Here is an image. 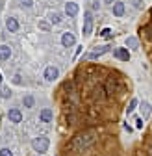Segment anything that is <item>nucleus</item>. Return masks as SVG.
Instances as JSON below:
<instances>
[{
	"label": "nucleus",
	"instance_id": "bb28decb",
	"mask_svg": "<svg viewBox=\"0 0 152 156\" xmlns=\"http://www.w3.org/2000/svg\"><path fill=\"white\" fill-rule=\"evenodd\" d=\"M136 125H137V128H143V119H136Z\"/></svg>",
	"mask_w": 152,
	"mask_h": 156
},
{
	"label": "nucleus",
	"instance_id": "1a4fd4ad",
	"mask_svg": "<svg viewBox=\"0 0 152 156\" xmlns=\"http://www.w3.org/2000/svg\"><path fill=\"white\" fill-rule=\"evenodd\" d=\"M115 58L117 60H121V62H128L130 60V52H128V48H115Z\"/></svg>",
	"mask_w": 152,
	"mask_h": 156
},
{
	"label": "nucleus",
	"instance_id": "dca6fc26",
	"mask_svg": "<svg viewBox=\"0 0 152 156\" xmlns=\"http://www.w3.org/2000/svg\"><path fill=\"white\" fill-rule=\"evenodd\" d=\"M22 102H24L26 108H33V102H35V101H33V97H32V95H26L24 99H22Z\"/></svg>",
	"mask_w": 152,
	"mask_h": 156
},
{
	"label": "nucleus",
	"instance_id": "a878e982",
	"mask_svg": "<svg viewBox=\"0 0 152 156\" xmlns=\"http://www.w3.org/2000/svg\"><path fill=\"white\" fill-rule=\"evenodd\" d=\"M39 26H41L43 30H48V28H50V24H48V23H39Z\"/></svg>",
	"mask_w": 152,
	"mask_h": 156
},
{
	"label": "nucleus",
	"instance_id": "ddd939ff",
	"mask_svg": "<svg viewBox=\"0 0 152 156\" xmlns=\"http://www.w3.org/2000/svg\"><path fill=\"white\" fill-rule=\"evenodd\" d=\"M6 28L9 32H17L19 30V21H17V19H13V17H9L8 21H6Z\"/></svg>",
	"mask_w": 152,
	"mask_h": 156
},
{
	"label": "nucleus",
	"instance_id": "9d476101",
	"mask_svg": "<svg viewBox=\"0 0 152 156\" xmlns=\"http://www.w3.org/2000/svg\"><path fill=\"white\" fill-rule=\"evenodd\" d=\"M39 119H41L43 123H50V121L54 119V112H52L50 108H45V110H41V113H39Z\"/></svg>",
	"mask_w": 152,
	"mask_h": 156
},
{
	"label": "nucleus",
	"instance_id": "b1692460",
	"mask_svg": "<svg viewBox=\"0 0 152 156\" xmlns=\"http://www.w3.org/2000/svg\"><path fill=\"white\" fill-rule=\"evenodd\" d=\"M132 2H134V6H136L137 9H141V8H143V2H141V0H132Z\"/></svg>",
	"mask_w": 152,
	"mask_h": 156
},
{
	"label": "nucleus",
	"instance_id": "0eeeda50",
	"mask_svg": "<svg viewBox=\"0 0 152 156\" xmlns=\"http://www.w3.org/2000/svg\"><path fill=\"white\" fill-rule=\"evenodd\" d=\"M74 43H76V37H74L71 32H65V34L61 35V45H63V47H72Z\"/></svg>",
	"mask_w": 152,
	"mask_h": 156
},
{
	"label": "nucleus",
	"instance_id": "f03ea898",
	"mask_svg": "<svg viewBox=\"0 0 152 156\" xmlns=\"http://www.w3.org/2000/svg\"><path fill=\"white\" fill-rule=\"evenodd\" d=\"M48 147H50V141H48V138H45V136H39V138H35L32 141V149L35 152H47Z\"/></svg>",
	"mask_w": 152,
	"mask_h": 156
},
{
	"label": "nucleus",
	"instance_id": "2f4dec72",
	"mask_svg": "<svg viewBox=\"0 0 152 156\" xmlns=\"http://www.w3.org/2000/svg\"><path fill=\"white\" fill-rule=\"evenodd\" d=\"M0 99H2V95H0Z\"/></svg>",
	"mask_w": 152,
	"mask_h": 156
},
{
	"label": "nucleus",
	"instance_id": "5701e85b",
	"mask_svg": "<svg viewBox=\"0 0 152 156\" xmlns=\"http://www.w3.org/2000/svg\"><path fill=\"white\" fill-rule=\"evenodd\" d=\"M13 84H17V86H19V84H22V80H21V74H15V76H13Z\"/></svg>",
	"mask_w": 152,
	"mask_h": 156
},
{
	"label": "nucleus",
	"instance_id": "4468645a",
	"mask_svg": "<svg viewBox=\"0 0 152 156\" xmlns=\"http://www.w3.org/2000/svg\"><path fill=\"white\" fill-rule=\"evenodd\" d=\"M11 56V48L8 45H0V60H9Z\"/></svg>",
	"mask_w": 152,
	"mask_h": 156
},
{
	"label": "nucleus",
	"instance_id": "7ed1b4c3",
	"mask_svg": "<svg viewBox=\"0 0 152 156\" xmlns=\"http://www.w3.org/2000/svg\"><path fill=\"white\" fill-rule=\"evenodd\" d=\"M84 35H89L93 32V13L91 11H85L84 13Z\"/></svg>",
	"mask_w": 152,
	"mask_h": 156
},
{
	"label": "nucleus",
	"instance_id": "423d86ee",
	"mask_svg": "<svg viewBox=\"0 0 152 156\" xmlns=\"http://www.w3.org/2000/svg\"><path fill=\"white\" fill-rule=\"evenodd\" d=\"M78 11H80V8H78V4H76V2H67L65 4V13L69 17H76V15H78Z\"/></svg>",
	"mask_w": 152,
	"mask_h": 156
},
{
	"label": "nucleus",
	"instance_id": "f257e3e1",
	"mask_svg": "<svg viewBox=\"0 0 152 156\" xmlns=\"http://www.w3.org/2000/svg\"><path fill=\"white\" fill-rule=\"evenodd\" d=\"M95 141H97V134H95L93 130H84L80 134H76L74 138L71 140V143L67 145V149H71L74 154H78V152L89 149Z\"/></svg>",
	"mask_w": 152,
	"mask_h": 156
},
{
	"label": "nucleus",
	"instance_id": "412c9836",
	"mask_svg": "<svg viewBox=\"0 0 152 156\" xmlns=\"http://www.w3.org/2000/svg\"><path fill=\"white\" fill-rule=\"evenodd\" d=\"M100 35H102V37H106V39H111V37H113V34H111V30H109V28H104V30L100 32Z\"/></svg>",
	"mask_w": 152,
	"mask_h": 156
},
{
	"label": "nucleus",
	"instance_id": "20e7f679",
	"mask_svg": "<svg viewBox=\"0 0 152 156\" xmlns=\"http://www.w3.org/2000/svg\"><path fill=\"white\" fill-rule=\"evenodd\" d=\"M58 76H60V71H58V67L50 65V67H47V69H45V78H47L48 82H54Z\"/></svg>",
	"mask_w": 152,
	"mask_h": 156
},
{
	"label": "nucleus",
	"instance_id": "c85d7f7f",
	"mask_svg": "<svg viewBox=\"0 0 152 156\" xmlns=\"http://www.w3.org/2000/svg\"><path fill=\"white\" fill-rule=\"evenodd\" d=\"M113 2H115V0H106V4H113Z\"/></svg>",
	"mask_w": 152,
	"mask_h": 156
},
{
	"label": "nucleus",
	"instance_id": "a211bd4d",
	"mask_svg": "<svg viewBox=\"0 0 152 156\" xmlns=\"http://www.w3.org/2000/svg\"><path fill=\"white\" fill-rule=\"evenodd\" d=\"M50 21H52L54 24H61V21H63V17H61L60 13H52V17H50Z\"/></svg>",
	"mask_w": 152,
	"mask_h": 156
},
{
	"label": "nucleus",
	"instance_id": "4be33fe9",
	"mask_svg": "<svg viewBox=\"0 0 152 156\" xmlns=\"http://www.w3.org/2000/svg\"><path fill=\"white\" fill-rule=\"evenodd\" d=\"M0 156H13V152L9 149H2V151H0Z\"/></svg>",
	"mask_w": 152,
	"mask_h": 156
},
{
	"label": "nucleus",
	"instance_id": "f8f14e48",
	"mask_svg": "<svg viewBox=\"0 0 152 156\" xmlns=\"http://www.w3.org/2000/svg\"><path fill=\"white\" fill-rule=\"evenodd\" d=\"M111 11H113V15H115V17H123L124 15V4L123 2H115V4H113V8H111Z\"/></svg>",
	"mask_w": 152,
	"mask_h": 156
},
{
	"label": "nucleus",
	"instance_id": "7c9ffc66",
	"mask_svg": "<svg viewBox=\"0 0 152 156\" xmlns=\"http://www.w3.org/2000/svg\"><path fill=\"white\" fill-rule=\"evenodd\" d=\"M0 84H2V74H0Z\"/></svg>",
	"mask_w": 152,
	"mask_h": 156
},
{
	"label": "nucleus",
	"instance_id": "6ab92c4d",
	"mask_svg": "<svg viewBox=\"0 0 152 156\" xmlns=\"http://www.w3.org/2000/svg\"><path fill=\"white\" fill-rule=\"evenodd\" d=\"M126 47H130V48H137V39H136V37H128V39H126Z\"/></svg>",
	"mask_w": 152,
	"mask_h": 156
},
{
	"label": "nucleus",
	"instance_id": "aec40b11",
	"mask_svg": "<svg viewBox=\"0 0 152 156\" xmlns=\"http://www.w3.org/2000/svg\"><path fill=\"white\" fill-rule=\"evenodd\" d=\"M136 106H137V101H136V99H132L130 104H128V108H126V113H132V112L136 110Z\"/></svg>",
	"mask_w": 152,
	"mask_h": 156
},
{
	"label": "nucleus",
	"instance_id": "9b49d317",
	"mask_svg": "<svg viewBox=\"0 0 152 156\" xmlns=\"http://www.w3.org/2000/svg\"><path fill=\"white\" fill-rule=\"evenodd\" d=\"M108 50H109V47H108V45H106V47H98L97 50H93V52L89 54V60H97V58H100V56H102V54H106Z\"/></svg>",
	"mask_w": 152,
	"mask_h": 156
},
{
	"label": "nucleus",
	"instance_id": "393cba45",
	"mask_svg": "<svg viewBox=\"0 0 152 156\" xmlns=\"http://www.w3.org/2000/svg\"><path fill=\"white\" fill-rule=\"evenodd\" d=\"M91 4H93V9H98V8H100V4H98V0H93Z\"/></svg>",
	"mask_w": 152,
	"mask_h": 156
},
{
	"label": "nucleus",
	"instance_id": "6e6552de",
	"mask_svg": "<svg viewBox=\"0 0 152 156\" xmlns=\"http://www.w3.org/2000/svg\"><path fill=\"white\" fill-rule=\"evenodd\" d=\"M106 93H108V91H106L102 86H97V87L93 89V99H95V101H104V99H106Z\"/></svg>",
	"mask_w": 152,
	"mask_h": 156
},
{
	"label": "nucleus",
	"instance_id": "cd10ccee",
	"mask_svg": "<svg viewBox=\"0 0 152 156\" xmlns=\"http://www.w3.org/2000/svg\"><path fill=\"white\" fill-rule=\"evenodd\" d=\"M137 156H148V152H143V151H137Z\"/></svg>",
	"mask_w": 152,
	"mask_h": 156
},
{
	"label": "nucleus",
	"instance_id": "473e14b6",
	"mask_svg": "<svg viewBox=\"0 0 152 156\" xmlns=\"http://www.w3.org/2000/svg\"><path fill=\"white\" fill-rule=\"evenodd\" d=\"M22 2H26V0H22Z\"/></svg>",
	"mask_w": 152,
	"mask_h": 156
},
{
	"label": "nucleus",
	"instance_id": "f3484780",
	"mask_svg": "<svg viewBox=\"0 0 152 156\" xmlns=\"http://www.w3.org/2000/svg\"><path fill=\"white\" fill-rule=\"evenodd\" d=\"M0 95H2L4 99H9V97H11V89L6 87V86H0Z\"/></svg>",
	"mask_w": 152,
	"mask_h": 156
},
{
	"label": "nucleus",
	"instance_id": "2eb2a0df",
	"mask_svg": "<svg viewBox=\"0 0 152 156\" xmlns=\"http://www.w3.org/2000/svg\"><path fill=\"white\" fill-rule=\"evenodd\" d=\"M141 113H143L145 119L150 115V104H148V102H143V104H141Z\"/></svg>",
	"mask_w": 152,
	"mask_h": 156
},
{
	"label": "nucleus",
	"instance_id": "c756f323",
	"mask_svg": "<svg viewBox=\"0 0 152 156\" xmlns=\"http://www.w3.org/2000/svg\"><path fill=\"white\" fill-rule=\"evenodd\" d=\"M148 156H152V147H150V149H148Z\"/></svg>",
	"mask_w": 152,
	"mask_h": 156
},
{
	"label": "nucleus",
	"instance_id": "39448f33",
	"mask_svg": "<svg viewBox=\"0 0 152 156\" xmlns=\"http://www.w3.org/2000/svg\"><path fill=\"white\" fill-rule=\"evenodd\" d=\"M8 117H9L11 123H21L22 121V113H21V110H17V108H9Z\"/></svg>",
	"mask_w": 152,
	"mask_h": 156
}]
</instances>
